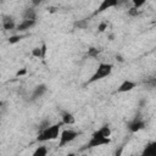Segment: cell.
Here are the masks:
<instances>
[{
    "mask_svg": "<svg viewBox=\"0 0 156 156\" xmlns=\"http://www.w3.org/2000/svg\"><path fill=\"white\" fill-rule=\"evenodd\" d=\"M61 126H62V122L55 123V124H50V126H48L46 128L39 130L38 136H37V140L40 141V143H44V141H49V140H55V139H57V138L60 136Z\"/></svg>",
    "mask_w": 156,
    "mask_h": 156,
    "instance_id": "6da1fadb",
    "label": "cell"
},
{
    "mask_svg": "<svg viewBox=\"0 0 156 156\" xmlns=\"http://www.w3.org/2000/svg\"><path fill=\"white\" fill-rule=\"evenodd\" d=\"M112 69H113V66H112L111 63L101 62V63L98 66V68L95 69V72L91 74V77L87 80V84H91V83H95V82H98V80H101V79L106 78L107 76L111 74Z\"/></svg>",
    "mask_w": 156,
    "mask_h": 156,
    "instance_id": "7a4b0ae2",
    "label": "cell"
},
{
    "mask_svg": "<svg viewBox=\"0 0 156 156\" xmlns=\"http://www.w3.org/2000/svg\"><path fill=\"white\" fill-rule=\"evenodd\" d=\"M78 132L73 130V129H63L61 133H60V143H58V146H65L69 143H72L77 136H78Z\"/></svg>",
    "mask_w": 156,
    "mask_h": 156,
    "instance_id": "3957f363",
    "label": "cell"
},
{
    "mask_svg": "<svg viewBox=\"0 0 156 156\" xmlns=\"http://www.w3.org/2000/svg\"><path fill=\"white\" fill-rule=\"evenodd\" d=\"M111 143L110 138H100V136H93L91 139L87 143L84 149H93V147H98V146H102V145H108Z\"/></svg>",
    "mask_w": 156,
    "mask_h": 156,
    "instance_id": "277c9868",
    "label": "cell"
},
{
    "mask_svg": "<svg viewBox=\"0 0 156 156\" xmlns=\"http://www.w3.org/2000/svg\"><path fill=\"white\" fill-rule=\"evenodd\" d=\"M127 127L132 133H136L145 128V121L140 117H134L132 121H129L127 123Z\"/></svg>",
    "mask_w": 156,
    "mask_h": 156,
    "instance_id": "5b68a950",
    "label": "cell"
},
{
    "mask_svg": "<svg viewBox=\"0 0 156 156\" xmlns=\"http://www.w3.org/2000/svg\"><path fill=\"white\" fill-rule=\"evenodd\" d=\"M117 5H119V0H102L100 2V5L98 6V9L94 11L93 15L94 16L95 15H99V13H101V12L108 10V9H112V7L117 6Z\"/></svg>",
    "mask_w": 156,
    "mask_h": 156,
    "instance_id": "8992f818",
    "label": "cell"
},
{
    "mask_svg": "<svg viewBox=\"0 0 156 156\" xmlns=\"http://www.w3.org/2000/svg\"><path fill=\"white\" fill-rule=\"evenodd\" d=\"M48 91V88H46V85L45 84H39V85H37L35 88H34V90L32 91V95H30V101H35V100H38L39 98H41L45 93Z\"/></svg>",
    "mask_w": 156,
    "mask_h": 156,
    "instance_id": "52a82bcc",
    "label": "cell"
},
{
    "mask_svg": "<svg viewBox=\"0 0 156 156\" xmlns=\"http://www.w3.org/2000/svg\"><path fill=\"white\" fill-rule=\"evenodd\" d=\"M135 87H136V83H135V82L129 80V79H126V80H123V82L119 84V87L117 88V93H127V91L133 90Z\"/></svg>",
    "mask_w": 156,
    "mask_h": 156,
    "instance_id": "ba28073f",
    "label": "cell"
},
{
    "mask_svg": "<svg viewBox=\"0 0 156 156\" xmlns=\"http://www.w3.org/2000/svg\"><path fill=\"white\" fill-rule=\"evenodd\" d=\"M2 28L5 30H11V29L16 28V22L12 16H10V15L2 16Z\"/></svg>",
    "mask_w": 156,
    "mask_h": 156,
    "instance_id": "9c48e42d",
    "label": "cell"
},
{
    "mask_svg": "<svg viewBox=\"0 0 156 156\" xmlns=\"http://www.w3.org/2000/svg\"><path fill=\"white\" fill-rule=\"evenodd\" d=\"M35 23H37L35 20H22L18 24H16V28L20 32H24L27 29H30L33 26H35Z\"/></svg>",
    "mask_w": 156,
    "mask_h": 156,
    "instance_id": "30bf717a",
    "label": "cell"
},
{
    "mask_svg": "<svg viewBox=\"0 0 156 156\" xmlns=\"http://www.w3.org/2000/svg\"><path fill=\"white\" fill-rule=\"evenodd\" d=\"M93 136H100V138H110L111 136V128L105 124L101 128H99L98 130H95L93 133Z\"/></svg>",
    "mask_w": 156,
    "mask_h": 156,
    "instance_id": "8fae6325",
    "label": "cell"
},
{
    "mask_svg": "<svg viewBox=\"0 0 156 156\" xmlns=\"http://www.w3.org/2000/svg\"><path fill=\"white\" fill-rule=\"evenodd\" d=\"M61 118H62V121H61L62 124H66V126H72V124H74V122H76L74 116H73L71 112H68V111L62 112Z\"/></svg>",
    "mask_w": 156,
    "mask_h": 156,
    "instance_id": "7c38bea8",
    "label": "cell"
},
{
    "mask_svg": "<svg viewBox=\"0 0 156 156\" xmlns=\"http://www.w3.org/2000/svg\"><path fill=\"white\" fill-rule=\"evenodd\" d=\"M143 155H144V156H155V155H156V141L149 143V144L145 146V149H144V151H143Z\"/></svg>",
    "mask_w": 156,
    "mask_h": 156,
    "instance_id": "4fadbf2b",
    "label": "cell"
},
{
    "mask_svg": "<svg viewBox=\"0 0 156 156\" xmlns=\"http://www.w3.org/2000/svg\"><path fill=\"white\" fill-rule=\"evenodd\" d=\"M23 20H37V12L33 7H28L23 12Z\"/></svg>",
    "mask_w": 156,
    "mask_h": 156,
    "instance_id": "5bb4252c",
    "label": "cell"
},
{
    "mask_svg": "<svg viewBox=\"0 0 156 156\" xmlns=\"http://www.w3.org/2000/svg\"><path fill=\"white\" fill-rule=\"evenodd\" d=\"M89 24V21L87 18H83V20H78L73 23V27L74 28H78V29H85Z\"/></svg>",
    "mask_w": 156,
    "mask_h": 156,
    "instance_id": "9a60e30c",
    "label": "cell"
},
{
    "mask_svg": "<svg viewBox=\"0 0 156 156\" xmlns=\"http://www.w3.org/2000/svg\"><path fill=\"white\" fill-rule=\"evenodd\" d=\"M100 51H101V49H100V48L90 46V48L88 49V51H87V55H88L89 57H98V55L100 54Z\"/></svg>",
    "mask_w": 156,
    "mask_h": 156,
    "instance_id": "2e32d148",
    "label": "cell"
},
{
    "mask_svg": "<svg viewBox=\"0 0 156 156\" xmlns=\"http://www.w3.org/2000/svg\"><path fill=\"white\" fill-rule=\"evenodd\" d=\"M33 155H34V156H46V155H48V149H46V146H38V147L34 150Z\"/></svg>",
    "mask_w": 156,
    "mask_h": 156,
    "instance_id": "e0dca14e",
    "label": "cell"
},
{
    "mask_svg": "<svg viewBox=\"0 0 156 156\" xmlns=\"http://www.w3.org/2000/svg\"><path fill=\"white\" fill-rule=\"evenodd\" d=\"M32 56L37 57V58H43L41 56V46H35L32 49Z\"/></svg>",
    "mask_w": 156,
    "mask_h": 156,
    "instance_id": "ac0fdd59",
    "label": "cell"
},
{
    "mask_svg": "<svg viewBox=\"0 0 156 156\" xmlns=\"http://www.w3.org/2000/svg\"><path fill=\"white\" fill-rule=\"evenodd\" d=\"M128 15H129L130 17H136V16H139V15H140V11H139V9H136V7L132 6V7L128 10Z\"/></svg>",
    "mask_w": 156,
    "mask_h": 156,
    "instance_id": "d6986e66",
    "label": "cell"
},
{
    "mask_svg": "<svg viewBox=\"0 0 156 156\" xmlns=\"http://www.w3.org/2000/svg\"><path fill=\"white\" fill-rule=\"evenodd\" d=\"M22 39V35H11L10 38H9V43L10 44H16V43H18L20 40Z\"/></svg>",
    "mask_w": 156,
    "mask_h": 156,
    "instance_id": "ffe728a7",
    "label": "cell"
},
{
    "mask_svg": "<svg viewBox=\"0 0 156 156\" xmlns=\"http://www.w3.org/2000/svg\"><path fill=\"white\" fill-rule=\"evenodd\" d=\"M50 124H51L50 119H48V118H46V119H43V121L39 123V127H38V129H39V130H41V129L46 128V127H48V126H50Z\"/></svg>",
    "mask_w": 156,
    "mask_h": 156,
    "instance_id": "44dd1931",
    "label": "cell"
},
{
    "mask_svg": "<svg viewBox=\"0 0 156 156\" xmlns=\"http://www.w3.org/2000/svg\"><path fill=\"white\" fill-rule=\"evenodd\" d=\"M145 2H146V0H132L133 6H134V7H136V9H140Z\"/></svg>",
    "mask_w": 156,
    "mask_h": 156,
    "instance_id": "7402d4cb",
    "label": "cell"
},
{
    "mask_svg": "<svg viewBox=\"0 0 156 156\" xmlns=\"http://www.w3.org/2000/svg\"><path fill=\"white\" fill-rule=\"evenodd\" d=\"M106 29H107V22H105V21L101 22V23L98 26V32H99V33H102V32H105Z\"/></svg>",
    "mask_w": 156,
    "mask_h": 156,
    "instance_id": "603a6c76",
    "label": "cell"
},
{
    "mask_svg": "<svg viewBox=\"0 0 156 156\" xmlns=\"http://www.w3.org/2000/svg\"><path fill=\"white\" fill-rule=\"evenodd\" d=\"M46 50H48V49H46V44L43 43V44H41V56H43V58L46 56Z\"/></svg>",
    "mask_w": 156,
    "mask_h": 156,
    "instance_id": "cb8c5ba5",
    "label": "cell"
},
{
    "mask_svg": "<svg viewBox=\"0 0 156 156\" xmlns=\"http://www.w3.org/2000/svg\"><path fill=\"white\" fill-rule=\"evenodd\" d=\"M27 73V69L26 68H22V69H20L17 73H16V77H20V76H24Z\"/></svg>",
    "mask_w": 156,
    "mask_h": 156,
    "instance_id": "d4e9b609",
    "label": "cell"
},
{
    "mask_svg": "<svg viewBox=\"0 0 156 156\" xmlns=\"http://www.w3.org/2000/svg\"><path fill=\"white\" fill-rule=\"evenodd\" d=\"M30 1H32V5L33 6H39L44 0H30Z\"/></svg>",
    "mask_w": 156,
    "mask_h": 156,
    "instance_id": "484cf974",
    "label": "cell"
},
{
    "mask_svg": "<svg viewBox=\"0 0 156 156\" xmlns=\"http://www.w3.org/2000/svg\"><path fill=\"white\" fill-rule=\"evenodd\" d=\"M116 58H117L119 62H123V57H122L121 55H117V56H116Z\"/></svg>",
    "mask_w": 156,
    "mask_h": 156,
    "instance_id": "4316f807",
    "label": "cell"
},
{
    "mask_svg": "<svg viewBox=\"0 0 156 156\" xmlns=\"http://www.w3.org/2000/svg\"><path fill=\"white\" fill-rule=\"evenodd\" d=\"M113 38H115V35H113V34L111 33V34L108 35V40H113Z\"/></svg>",
    "mask_w": 156,
    "mask_h": 156,
    "instance_id": "83f0119b",
    "label": "cell"
}]
</instances>
